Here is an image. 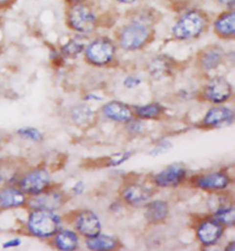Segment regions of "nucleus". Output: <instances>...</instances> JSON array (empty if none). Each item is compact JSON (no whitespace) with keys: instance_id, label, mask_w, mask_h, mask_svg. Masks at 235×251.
<instances>
[{"instance_id":"nucleus-7","label":"nucleus","mask_w":235,"mask_h":251,"mask_svg":"<svg viewBox=\"0 0 235 251\" xmlns=\"http://www.w3.org/2000/svg\"><path fill=\"white\" fill-rule=\"evenodd\" d=\"M232 95V86L223 77H215L207 85L205 97L213 103L226 101Z\"/></svg>"},{"instance_id":"nucleus-3","label":"nucleus","mask_w":235,"mask_h":251,"mask_svg":"<svg viewBox=\"0 0 235 251\" xmlns=\"http://www.w3.org/2000/svg\"><path fill=\"white\" fill-rule=\"evenodd\" d=\"M60 217L51 211L36 210L30 214L29 218V229L37 236L48 237L56 234L60 229Z\"/></svg>"},{"instance_id":"nucleus-27","label":"nucleus","mask_w":235,"mask_h":251,"mask_svg":"<svg viewBox=\"0 0 235 251\" xmlns=\"http://www.w3.org/2000/svg\"><path fill=\"white\" fill-rule=\"evenodd\" d=\"M131 156V153L130 152H125L123 154H118L112 160H110L109 163V166L110 167H115L118 165H120L122 163L125 162L126 160H128Z\"/></svg>"},{"instance_id":"nucleus-19","label":"nucleus","mask_w":235,"mask_h":251,"mask_svg":"<svg viewBox=\"0 0 235 251\" xmlns=\"http://www.w3.org/2000/svg\"><path fill=\"white\" fill-rule=\"evenodd\" d=\"M25 202V197L22 192L13 188L4 189L0 192V205L5 208L17 207Z\"/></svg>"},{"instance_id":"nucleus-24","label":"nucleus","mask_w":235,"mask_h":251,"mask_svg":"<svg viewBox=\"0 0 235 251\" xmlns=\"http://www.w3.org/2000/svg\"><path fill=\"white\" fill-rule=\"evenodd\" d=\"M135 112L141 118H157L163 112V107L159 103L148 104L137 108Z\"/></svg>"},{"instance_id":"nucleus-31","label":"nucleus","mask_w":235,"mask_h":251,"mask_svg":"<svg viewBox=\"0 0 235 251\" xmlns=\"http://www.w3.org/2000/svg\"><path fill=\"white\" fill-rule=\"evenodd\" d=\"M84 190H85V186H84V183L81 182V181L76 182V183L74 184V186H73V191L74 192V193H76V194L83 193Z\"/></svg>"},{"instance_id":"nucleus-1","label":"nucleus","mask_w":235,"mask_h":251,"mask_svg":"<svg viewBox=\"0 0 235 251\" xmlns=\"http://www.w3.org/2000/svg\"><path fill=\"white\" fill-rule=\"evenodd\" d=\"M205 27V16L198 10H191L176 22L172 33L177 40H190L199 36Z\"/></svg>"},{"instance_id":"nucleus-26","label":"nucleus","mask_w":235,"mask_h":251,"mask_svg":"<svg viewBox=\"0 0 235 251\" xmlns=\"http://www.w3.org/2000/svg\"><path fill=\"white\" fill-rule=\"evenodd\" d=\"M18 133H19L20 135H22V137H24V138H26V139L35 141V142L43 140V135H42V133H40L35 128L24 127V128L20 129V130L18 131Z\"/></svg>"},{"instance_id":"nucleus-20","label":"nucleus","mask_w":235,"mask_h":251,"mask_svg":"<svg viewBox=\"0 0 235 251\" xmlns=\"http://www.w3.org/2000/svg\"><path fill=\"white\" fill-rule=\"evenodd\" d=\"M117 240L112 236L97 235L88 238L87 247L92 251H110L117 247Z\"/></svg>"},{"instance_id":"nucleus-14","label":"nucleus","mask_w":235,"mask_h":251,"mask_svg":"<svg viewBox=\"0 0 235 251\" xmlns=\"http://www.w3.org/2000/svg\"><path fill=\"white\" fill-rule=\"evenodd\" d=\"M152 195L153 192L151 189L140 184L131 185L127 187L123 192L125 201L132 205H138L145 202L152 197Z\"/></svg>"},{"instance_id":"nucleus-32","label":"nucleus","mask_w":235,"mask_h":251,"mask_svg":"<svg viewBox=\"0 0 235 251\" xmlns=\"http://www.w3.org/2000/svg\"><path fill=\"white\" fill-rule=\"evenodd\" d=\"M219 2L226 7H234L235 0H219Z\"/></svg>"},{"instance_id":"nucleus-13","label":"nucleus","mask_w":235,"mask_h":251,"mask_svg":"<svg viewBox=\"0 0 235 251\" xmlns=\"http://www.w3.org/2000/svg\"><path fill=\"white\" fill-rule=\"evenodd\" d=\"M103 113L106 117L119 123H127L132 121L131 109L125 104L118 101H111L104 105Z\"/></svg>"},{"instance_id":"nucleus-4","label":"nucleus","mask_w":235,"mask_h":251,"mask_svg":"<svg viewBox=\"0 0 235 251\" xmlns=\"http://www.w3.org/2000/svg\"><path fill=\"white\" fill-rule=\"evenodd\" d=\"M67 22L73 30L88 33L95 28V13L87 5L77 2L68 10Z\"/></svg>"},{"instance_id":"nucleus-6","label":"nucleus","mask_w":235,"mask_h":251,"mask_svg":"<svg viewBox=\"0 0 235 251\" xmlns=\"http://www.w3.org/2000/svg\"><path fill=\"white\" fill-rule=\"evenodd\" d=\"M50 175L44 170H36L29 172L21 181L22 191L31 194L44 192L50 184Z\"/></svg>"},{"instance_id":"nucleus-10","label":"nucleus","mask_w":235,"mask_h":251,"mask_svg":"<svg viewBox=\"0 0 235 251\" xmlns=\"http://www.w3.org/2000/svg\"><path fill=\"white\" fill-rule=\"evenodd\" d=\"M223 229L220 223L215 220H208L202 223L198 230L199 241L206 246L216 243L222 235Z\"/></svg>"},{"instance_id":"nucleus-9","label":"nucleus","mask_w":235,"mask_h":251,"mask_svg":"<svg viewBox=\"0 0 235 251\" xmlns=\"http://www.w3.org/2000/svg\"><path fill=\"white\" fill-rule=\"evenodd\" d=\"M187 171L182 166L175 164L159 172L154 177V182L160 187H175L180 184L186 177Z\"/></svg>"},{"instance_id":"nucleus-22","label":"nucleus","mask_w":235,"mask_h":251,"mask_svg":"<svg viewBox=\"0 0 235 251\" xmlns=\"http://www.w3.org/2000/svg\"><path fill=\"white\" fill-rule=\"evenodd\" d=\"M71 117L77 126H88L94 117V113L88 105L82 104L73 107Z\"/></svg>"},{"instance_id":"nucleus-21","label":"nucleus","mask_w":235,"mask_h":251,"mask_svg":"<svg viewBox=\"0 0 235 251\" xmlns=\"http://www.w3.org/2000/svg\"><path fill=\"white\" fill-rule=\"evenodd\" d=\"M55 243L61 251H73L78 246V237L72 231L64 230L57 234Z\"/></svg>"},{"instance_id":"nucleus-37","label":"nucleus","mask_w":235,"mask_h":251,"mask_svg":"<svg viewBox=\"0 0 235 251\" xmlns=\"http://www.w3.org/2000/svg\"><path fill=\"white\" fill-rule=\"evenodd\" d=\"M71 1H73V2H75V3H77V2H81V1H83V0H71Z\"/></svg>"},{"instance_id":"nucleus-8","label":"nucleus","mask_w":235,"mask_h":251,"mask_svg":"<svg viewBox=\"0 0 235 251\" xmlns=\"http://www.w3.org/2000/svg\"><path fill=\"white\" fill-rule=\"evenodd\" d=\"M75 227L83 236L90 238L100 233L101 224L96 214L91 211L85 210L77 215L75 219Z\"/></svg>"},{"instance_id":"nucleus-30","label":"nucleus","mask_w":235,"mask_h":251,"mask_svg":"<svg viewBox=\"0 0 235 251\" xmlns=\"http://www.w3.org/2000/svg\"><path fill=\"white\" fill-rule=\"evenodd\" d=\"M21 239H19V238H15V239H12V240H9V241H7L6 243L3 245V248H5V249H9V248H14V247H18V246H20L21 245Z\"/></svg>"},{"instance_id":"nucleus-35","label":"nucleus","mask_w":235,"mask_h":251,"mask_svg":"<svg viewBox=\"0 0 235 251\" xmlns=\"http://www.w3.org/2000/svg\"><path fill=\"white\" fill-rule=\"evenodd\" d=\"M226 251H235V242H231V243H230V245L226 247Z\"/></svg>"},{"instance_id":"nucleus-36","label":"nucleus","mask_w":235,"mask_h":251,"mask_svg":"<svg viewBox=\"0 0 235 251\" xmlns=\"http://www.w3.org/2000/svg\"><path fill=\"white\" fill-rule=\"evenodd\" d=\"M118 1L120 3H124V4H130V3L135 2L136 0H118Z\"/></svg>"},{"instance_id":"nucleus-11","label":"nucleus","mask_w":235,"mask_h":251,"mask_svg":"<svg viewBox=\"0 0 235 251\" xmlns=\"http://www.w3.org/2000/svg\"><path fill=\"white\" fill-rule=\"evenodd\" d=\"M234 121V112L227 107L219 106L214 107L208 111L203 124L206 126L211 127H220V126L231 125Z\"/></svg>"},{"instance_id":"nucleus-25","label":"nucleus","mask_w":235,"mask_h":251,"mask_svg":"<svg viewBox=\"0 0 235 251\" xmlns=\"http://www.w3.org/2000/svg\"><path fill=\"white\" fill-rule=\"evenodd\" d=\"M83 50H84V45L76 41H70L63 48L64 53L66 56H69V57L77 56Z\"/></svg>"},{"instance_id":"nucleus-28","label":"nucleus","mask_w":235,"mask_h":251,"mask_svg":"<svg viewBox=\"0 0 235 251\" xmlns=\"http://www.w3.org/2000/svg\"><path fill=\"white\" fill-rule=\"evenodd\" d=\"M171 147V144L167 142V141H164V142H161L157 147H155V148L151 151V154L153 155H160V154H163V153H164L165 151H167L169 148Z\"/></svg>"},{"instance_id":"nucleus-33","label":"nucleus","mask_w":235,"mask_h":251,"mask_svg":"<svg viewBox=\"0 0 235 251\" xmlns=\"http://www.w3.org/2000/svg\"><path fill=\"white\" fill-rule=\"evenodd\" d=\"M85 100H100L101 99H100V98H98L97 96H95V95H88V96L85 98Z\"/></svg>"},{"instance_id":"nucleus-18","label":"nucleus","mask_w":235,"mask_h":251,"mask_svg":"<svg viewBox=\"0 0 235 251\" xmlns=\"http://www.w3.org/2000/svg\"><path fill=\"white\" fill-rule=\"evenodd\" d=\"M168 215V205L164 201H154L147 205L145 217L147 221L157 224L164 221Z\"/></svg>"},{"instance_id":"nucleus-23","label":"nucleus","mask_w":235,"mask_h":251,"mask_svg":"<svg viewBox=\"0 0 235 251\" xmlns=\"http://www.w3.org/2000/svg\"><path fill=\"white\" fill-rule=\"evenodd\" d=\"M215 218L220 224L233 226L235 223V207H221L215 213Z\"/></svg>"},{"instance_id":"nucleus-16","label":"nucleus","mask_w":235,"mask_h":251,"mask_svg":"<svg viewBox=\"0 0 235 251\" xmlns=\"http://www.w3.org/2000/svg\"><path fill=\"white\" fill-rule=\"evenodd\" d=\"M215 31L223 38H233L235 34V14L234 10L219 16L214 23Z\"/></svg>"},{"instance_id":"nucleus-15","label":"nucleus","mask_w":235,"mask_h":251,"mask_svg":"<svg viewBox=\"0 0 235 251\" xmlns=\"http://www.w3.org/2000/svg\"><path fill=\"white\" fill-rule=\"evenodd\" d=\"M196 184L202 190H223L229 185V177L223 173L216 172L198 177Z\"/></svg>"},{"instance_id":"nucleus-29","label":"nucleus","mask_w":235,"mask_h":251,"mask_svg":"<svg viewBox=\"0 0 235 251\" xmlns=\"http://www.w3.org/2000/svg\"><path fill=\"white\" fill-rule=\"evenodd\" d=\"M141 84V79L136 76H128L125 78L123 85L128 89H133Z\"/></svg>"},{"instance_id":"nucleus-12","label":"nucleus","mask_w":235,"mask_h":251,"mask_svg":"<svg viewBox=\"0 0 235 251\" xmlns=\"http://www.w3.org/2000/svg\"><path fill=\"white\" fill-rule=\"evenodd\" d=\"M63 196L59 192L38 193L36 197L29 201V205L36 210L52 211L62 205Z\"/></svg>"},{"instance_id":"nucleus-2","label":"nucleus","mask_w":235,"mask_h":251,"mask_svg":"<svg viewBox=\"0 0 235 251\" xmlns=\"http://www.w3.org/2000/svg\"><path fill=\"white\" fill-rule=\"evenodd\" d=\"M151 31L144 23L133 22L120 30L118 33V44L125 50H137L146 45Z\"/></svg>"},{"instance_id":"nucleus-17","label":"nucleus","mask_w":235,"mask_h":251,"mask_svg":"<svg viewBox=\"0 0 235 251\" xmlns=\"http://www.w3.org/2000/svg\"><path fill=\"white\" fill-rule=\"evenodd\" d=\"M223 59V51L218 45H211L200 54V66L206 70H212L219 67Z\"/></svg>"},{"instance_id":"nucleus-34","label":"nucleus","mask_w":235,"mask_h":251,"mask_svg":"<svg viewBox=\"0 0 235 251\" xmlns=\"http://www.w3.org/2000/svg\"><path fill=\"white\" fill-rule=\"evenodd\" d=\"M11 0H0V8H3V7H6L7 5L9 4Z\"/></svg>"},{"instance_id":"nucleus-5","label":"nucleus","mask_w":235,"mask_h":251,"mask_svg":"<svg viewBox=\"0 0 235 251\" xmlns=\"http://www.w3.org/2000/svg\"><path fill=\"white\" fill-rule=\"evenodd\" d=\"M115 53V45L108 38L96 39L88 45L86 57L95 66H104L110 63Z\"/></svg>"}]
</instances>
